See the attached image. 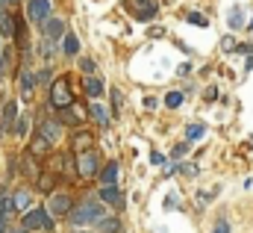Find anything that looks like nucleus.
Listing matches in <instances>:
<instances>
[{
	"mask_svg": "<svg viewBox=\"0 0 253 233\" xmlns=\"http://www.w3.org/2000/svg\"><path fill=\"white\" fill-rule=\"evenodd\" d=\"M103 216H106V210H103L97 201H83L80 207H74V210H71V216H68V219H71V225H74V228H83V225H97Z\"/></svg>",
	"mask_w": 253,
	"mask_h": 233,
	"instance_id": "nucleus-1",
	"label": "nucleus"
},
{
	"mask_svg": "<svg viewBox=\"0 0 253 233\" xmlns=\"http://www.w3.org/2000/svg\"><path fill=\"white\" fill-rule=\"evenodd\" d=\"M50 107L53 110H65V107H74V89H71V77L62 74L50 83Z\"/></svg>",
	"mask_w": 253,
	"mask_h": 233,
	"instance_id": "nucleus-2",
	"label": "nucleus"
},
{
	"mask_svg": "<svg viewBox=\"0 0 253 233\" xmlns=\"http://www.w3.org/2000/svg\"><path fill=\"white\" fill-rule=\"evenodd\" d=\"M21 228H27V231H53V228H56V225H53V213H50V210L33 207V210L24 213Z\"/></svg>",
	"mask_w": 253,
	"mask_h": 233,
	"instance_id": "nucleus-3",
	"label": "nucleus"
},
{
	"mask_svg": "<svg viewBox=\"0 0 253 233\" xmlns=\"http://www.w3.org/2000/svg\"><path fill=\"white\" fill-rule=\"evenodd\" d=\"M77 175L80 177L100 175V154H97V151H83V154L77 157Z\"/></svg>",
	"mask_w": 253,
	"mask_h": 233,
	"instance_id": "nucleus-4",
	"label": "nucleus"
},
{
	"mask_svg": "<svg viewBox=\"0 0 253 233\" xmlns=\"http://www.w3.org/2000/svg\"><path fill=\"white\" fill-rule=\"evenodd\" d=\"M50 6H53V0H27V21L44 24L50 18Z\"/></svg>",
	"mask_w": 253,
	"mask_h": 233,
	"instance_id": "nucleus-5",
	"label": "nucleus"
},
{
	"mask_svg": "<svg viewBox=\"0 0 253 233\" xmlns=\"http://www.w3.org/2000/svg\"><path fill=\"white\" fill-rule=\"evenodd\" d=\"M97 195H100V201H103V204H109V207H115V210H121V207L126 204L124 192H121L115 183H103V189H100Z\"/></svg>",
	"mask_w": 253,
	"mask_h": 233,
	"instance_id": "nucleus-6",
	"label": "nucleus"
},
{
	"mask_svg": "<svg viewBox=\"0 0 253 233\" xmlns=\"http://www.w3.org/2000/svg\"><path fill=\"white\" fill-rule=\"evenodd\" d=\"M39 133H42L47 142L56 145V142L62 139V121H59V118H42V121H39Z\"/></svg>",
	"mask_w": 253,
	"mask_h": 233,
	"instance_id": "nucleus-7",
	"label": "nucleus"
},
{
	"mask_svg": "<svg viewBox=\"0 0 253 233\" xmlns=\"http://www.w3.org/2000/svg\"><path fill=\"white\" fill-rule=\"evenodd\" d=\"M126 9L138 18V21H150L156 15V3L153 0H126Z\"/></svg>",
	"mask_w": 253,
	"mask_h": 233,
	"instance_id": "nucleus-8",
	"label": "nucleus"
},
{
	"mask_svg": "<svg viewBox=\"0 0 253 233\" xmlns=\"http://www.w3.org/2000/svg\"><path fill=\"white\" fill-rule=\"evenodd\" d=\"M36 83H39V74H33L27 65H21V98H24V101H33Z\"/></svg>",
	"mask_w": 253,
	"mask_h": 233,
	"instance_id": "nucleus-9",
	"label": "nucleus"
},
{
	"mask_svg": "<svg viewBox=\"0 0 253 233\" xmlns=\"http://www.w3.org/2000/svg\"><path fill=\"white\" fill-rule=\"evenodd\" d=\"M91 145H94V136H91L88 130H74V133H71V151H74V154L91 151Z\"/></svg>",
	"mask_w": 253,
	"mask_h": 233,
	"instance_id": "nucleus-10",
	"label": "nucleus"
},
{
	"mask_svg": "<svg viewBox=\"0 0 253 233\" xmlns=\"http://www.w3.org/2000/svg\"><path fill=\"white\" fill-rule=\"evenodd\" d=\"M47 210L53 213V216H71V210H74V201L68 198V195H50V201H47Z\"/></svg>",
	"mask_w": 253,
	"mask_h": 233,
	"instance_id": "nucleus-11",
	"label": "nucleus"
},
{
	"mask_svg": "<svg viewBox=\"0 0 253 233\" xmlns=\"http://www.w3.org/2000/svg\"><path fill=\"white\" fill-rule=\"evenodd\" d=\"M42 33H44V39L59 42V39H65V21L62 18H47V21L42 24Z\"/></svg>",
	"mask_w": 253,
	"mask_h": 233,
	"instance_id": "nucleus-12",
	"label": "nucleus"
},
{
	"mask_svg": "<svg viewBox=\"0 0 253 233\" xmlns=\"http://www.w3.org/2000/svg\"><path fill=\"white\" fill-rule=\"evenodd\" d=\"M0 36H3V39H9V42H12V39H18V21H15L12 15H6V12H3V6H0Z\"/></svg>",
	"mask_w": 253,
	"mask_h": 233,
	"instance_id": "nucleus-13",
	"label": "nucleus"
},
{
	"mask_svg": "<svg viewBox=\"0 0 253 233\" xmlns=\"http://www.w3.org/2000/svg\"><path fill=\"white\" fill-rule=\"evenodd\" d=\"M97 231L100 233H121L124 231V225H121L118 216H103V219L97 222Z\"/></svg>",
	"mask_w": 253,
	"mask_h": 233,
	"instance_id": "nucleus-14",
	"label": "nucleus"
},
{
	"mask_svg": "<svg viewBox=\"0 0 253 233\" xmlns=\"http://www.w3.org/2000/svg\"><path fill=\"white\" fill-rule=\"evenodd\" d=\"M83 89H85V95H88V98H94V101H97V98L103 95V80H97V77H85V80H83Z\"/></svg>",
	"mask_w": 253,
	"mask_h": 233,
	"instance_id": "nucleus-15",
	"label": "nucleus"
},
{
	"mask_svg": "<svg viewBox=\"0 0 253 233\" xmlns=\"http://www.w3.org/2000/svg\"><path fill=\"white\" fill-rule=\"evenodd\" d=\"M88 116H91V121H97L100 127H106V124L112 121V118H109V110H106L103 104H91V107H88Z\"/></svg>",
	"mask_w": 253,
	"mask_h": 233,
	"instance_id": "nucleus-16",
	"label": "nucleus"
},
{
	"mask_svg": "<svg viewBox=\"0 0 253 233\" xmlns=\"http://www.w3.org/2000/svg\"><path fill=\"white\" fill-rule=\"evenodd\" d=\"M12 213H18L15 198H12V195H6V192L0 189V219H6V222H9V216H12Z\"/></svg>",
	"mask_w": 253,
	"mask_h": 233,
	"instance_id": "nucleus-17",
	"label": "nucleus"
},
{
	"mask_svg": "<svg viewBox=\"0 0 253 233\" xmlns=\"http://www.w3.org/2000/svg\"><path fill=\"white\" fill-rule=\"evenodd\" d=\"M83 118H85V113H83V110H80V113H77V110H71V107L59 110V121H62V124H71V127H77Z\"/></svg>",
	"mask_w": 253,
	"mask_h": 233,
	"instance_id": "nucleus-18",
	"label": "nucleus"
},
{
	"mask_svg": "<svg viewBox=\"0 0 253 233\" xmlns=\"http://www.w3.org/2000/svg\"><path fill=\"white\" fill-rule=\"evenodd\" d=\"M36 186H39V192L53 195V189H56V175H39L36 177Z\"/></svg>",
	"mask_w": 253,
	"mask_h": 233,
	"instance_id": "nucleus-19",
	"label": "nucleus"
},
{
	"mask_svg": "<svg viewBox=\"0 0 253 233\" xmlns=\"http://www.w3.org/2000/svg\"><path fill=\"white\" fill-rule=\"evenodd\" d=\"M50 145H53V142H47L42 133H36V139H33V145H30V151H33L36 157H44V154L50 151Z\"/></svg>",
	"mask_w": 253,
	"mask_h": 233,
	"instance_id": "nucleus-20",
	"label": "nucleus"
},
{
	"mask_svg": "<svg viewBox=\"0 0 253 233\" xmlns=\"http://www.w3.org/2000/svg\"><path fill=\"white\" fill-rule=\"evenodd\" d=\"M62 51L68 54V57H77V54H80V39H77L74 33H65V39H62Z\"/></svg>",
	"mask_w": 253,
	"mask_h": 233,
	"instance_id": "nucleus-21",
	"label": "nucleus"
},
{
	"mask_svg": "<svg viewBox=\"0 0 253 233\" xmlns=\"http://www.w3.org/2000/svg\"><path fill=\"white\" fill-rule=\"evenodd\" d=\"M12 198H15V207H18V213H27V210H30V189H18Z\"/></svg>",
	"mask_w": 253,
	"mask_h": 233,
	"instance_id": "nucleus-22",
	"label": "nucleus"
},
{
	"mask_svg": "<svg viewBox=\"0 0 253 233\" xmlns=\"http://www.w3.org/2000/svg\"><path fill=\"white\" fill-rule=\"evenodd\" d=\"M12 121H18V104L6 101V107H3V127H9Z\"/></svg>",
	"mask_w": 253,
	"mask_h": 233,
	"instance_id": "nucleus-23",
	"label": "nucleus"
},
{
	"mask_svg": "<svg viewBox=\"0 0 253 233\" xmlns=\"http://www.w3.org/2000/svg\"><path fill=\"white\" fill-rule=\"evenodd\" d=\"M100 180H103V183H115V180H118V163L103 166V169H100Z\"/></svg>",
	"mask_w": 253,
	"mask_h": 233,
	"instance_id": "nucleus-24",
	"label": "nucleus"
},
{
	"mask_svg": "<svg viewBox=\"0 0 253 233\" xmlns=\"http://www.w3.org/2000/svg\"><path fill=\"white\" fill-rule=\"evenodd\" d=\"M203 133H206V127H203V124H189V127H186V139H189V142L203 139Z\"/></svg>",
	"mask_w": 253,
	"mask_h": 233,
	"instance_id": "nucleus-25",
	"label": "nucleus"
},
{
	"mask_svg": "<svg viewBox=\"0 0 253 233\" xmlns=\"http://www.w3.org/2000/svg\"><path fill=\"white\" fill-rule=\"evenodd\" d=\"M165 107H171V110L183 107V92H168L165 95Z\"/></svg>",
	"mask_w": 253,
	"mask_h": 233,
	"instance_id": "nucleus-26",
	"label": "nucleus"
},
{
	"mask_svg": "<svg viewBox=\"0 0 253 233\" xmlns=\"http://www.w3.org/2000/svg\"><path fill=\"white\" fill-rule=\"evenodd\" d=\"M109 98H112V110H115V116H118V113H121V107H124V95H121L118 89H112V92H109Z\"/></svg>",
	"mask_w": 253,
	"mask_h": 233,
	"instance_id": "nucleus-27",
	"label": "nucleus"
},
{
	"mask_svg": "<svg viewBox=\"0 0 253 233\" xmlns=\"http://www.w3.org/2000/svg\"><path fill=\"white\" fill-rule=\"evenodd\" d=\"M80 71H83L85 77H91V74H94V59L83 57V59H80Z\"/></svg>",
	"mask_w": 253,
	"mask_h": 233,
	"instance_id": "nucleus-28",
	"label": "nucleus"
},
{
	"mask_svg": "<svg viewBox=\"0 0 253 233\" xmlns=\"http://www.w3.org/2000/svg\"><path fill=\"white\" fill-rule=\"evenodd\" d=\"M230 27H233V30H242V27H245V24H242V9H233V12H230Z\"/></svg>",
	"mask_w": 253,
	"mask_h": 233,
	"instance_id": "nucleus-29",
	"label": "nucleus"
},
{
	"mask_svg": "<svg viewBox=\"0 0 253 233\" xmlns=\"http://www.w3.org/2000/svg\"><path fill=\"white\" fill-rule=\"evenodd\" d=\"M39 54H42L44 59L53 57V39H44V42H42V48H39Z\"/></svg>",
	"mask_w": 253,
	"mask_h": 233,
	"instance_id": "nucleus-30",
	"label": "nucleus"
},
{
	"mask_svg": "<svg viewBox=\"0 0 253 233\" xmlns=\"http://www.w3.org/2000/svg\"><path fill=\"white\" fill-rule=\"evenodd\" d=\"M189 24H194V27H209V21H206L203 15H197V12H191L189 15Z\"/></svg>",
	"mask_w": 253,
	"mask_h": 233,
	"instance_id": "nucleus-31",
	"label": "nucleus"
},
{
	"mask_svg": "<svg viewBox=\"0 0 253 233\" xmlns=\"http://www.w3.org/2000/svg\"><path fill=\"white\" fill-rule=\"evenodd\" d=\"M212 233H230V222H227V219H218V222H215V231Z\"/></svg>",
	"mask_w": 253,
	"mask_h": 233,
	"instance_id": "nucleus-32",
	"label": "nucleus"
},
{
	"mask_svg": "<svg viewBox=\"0 0 253 233\" xmlns=\"http://www.w3.org/2000/svg\"><path fill=\"white\" fill-rule=\"evenodd\" d=\"M39 80H42V83H53V71H50V68H42V71H39Z\"/></svg>",
	"mask_w": 253,
	"mask_h": 233,
	"instance_id": "nucleus-33",
	"label": "nucleus"
},
{
	"mask_svg": "<svg viewBox=\"0 0 253 233\" xmlns=\"http://www.w3.org/2000/svg\"><path fill=\"white\" fill-rule=\"evenodd\" d=\"M15 133H18V136L27 133V118H18V121H15Z\"/></svg>",
	"mask_w": 253,
	"mask_h": 233,
	"instance_id": "nucleus-34",
	"label": "nucleus"
},
{
	"mask_svg": "<svg viewBox=\"0 0 253 233\" xmlns=\"http://www.w3.org/2000/svg\"><path fill=\"white\" fill-rule=\"evenodd\" d=\"M189 145H191V142H183V145H177V148H174V157H183V154L189 151Z\"/></svg>",
	"mask_w": 253,
	"mask_h": 233,
	"instance_id": "nucleus-35",
	"label": "nucleus"
},
{
	"mask_svg": "<svg viewBox=\"0 0 253 233\" xmlns=\"http://www.w3.org/2000/svg\"><path fill=\"white\" fill-rule=\"evenodd\" d=\"M221 48H224V51H236V42H233V39H230V36H227V39H224V42H221Z\"/></svg>",
	"mask_w": 253,
	"mask_h": 233,
	"instance_id": "nucleus-36",
	"label": "nucleus"
},
{
	"mask_svg": "<svg viewBox=\"0 0 253 233\" xmlns=\"http://www.w3.org/2000/svg\"><path fill=\"white\" fill-rule=\"evenodd\" d=\"M236 51H239V54H245V57H251V54H253V45H239Z\"/></svg>",
	"mask_w": 253,
	"mask_h": 233,
	"instance_id": "nucleus-37",
	"label": "nucleus"
},
{
	"mask_svg": "<svg viewBox=\"0 0 253 233\" xmlns=\"http://www.w3.org/2000/svg\"><path fill=\"white\" fill-rule=\"evenodd\" d=\"M215 98H218V89H215V86H209V89H206V101H215Z\"/></svg>",
	"mask_w": 253,
	"mask_h": 233,
	"instance_id": "nucleus-38",
	"label": "nucleus"
},
{
	"mask_svg": "<svg viewBox=\"0 0 253 233\" xmlns=\"http://www.w3.org/2000/svg\"><path fill=\"white\" fill-rule=\"evenodd\" d=\"M150 163H156V166H162V163H165V157H162V154H156V151H153V154H150Z\"/></svg>",
	"mask_w": 253,
	"mask_h": 233,
	"instance_id": "nucleus-39",
	"label": "nucleus"
},
{
	"mask_svg": "<svg viewBox=\"0 0 253 233\" xmlns=\"http://www.w3.org/2000/svg\"><path fill=\"white\" fill-rule=\"evenodd\" d=\"M245 68H248V71H253V54L248 57V62H245Z\"/></svg>",
	"mask_w": 253,
	"mask_h": 233,
	"instance_id": "nucleus-40",
	"label": "nucleus"
},
{
	"mask_svg": "<svg viewBox=\"0 0 253 233\" xmlns=\"http://www.w3.org/2000/svg\"><path fill=\"white\" fill-rule=\"evenodd\" d=\"M0 233H9V228H6V219H0Z\"/></svg>",
	"mask_w": 253,
	"mask_h": 233,
	"instance_id": "nucleus-41",
	"label": "nucleus"
},
{
	"mask_svg": "<svg viewBox=\"0 0 253 233\" xmlns=\"http://www.w3.org/2000/svg\"><path fill=\"white\" fill-rule=\"evenodd\" d=\"M12 233H30V231H27V228H21V231H12Z\"/></svg>",
	"mask_w": 253,
	"mask_h": 233,
	"instance_id": "nucleus-42",
	"label": "nucleus"
},
{
	"mask_svg": "<svg viewBox=\"0 0 253 233\" xmlns=\"http://www.w3.org/2000/svg\"><path fill=\"white\" fill-rule=\"evenodd\" d=\"M74 233H91V231H80V228H77V231H74Z\"/></svg>",
	"mask_w": 253,
	"mask_h": 233,
	"instance_id": "nucleus-43",
	"label": "nucleus"
},
{
	"mask_svg": "<svg viewBox=\"0 0 253 233\" xmlns=\"http://www.w3.org/2000/svg\"><path fill=\"white\" fill-rule=\"evenodd\" d=\"M6 3H9V6H12V3H18V0H6Z\"/></svg>",
	"mask_w": 253,
	"mask_h": 233,
	"instance_id": "nucleus-44",
	"label": "nucleus"
},
{
	"mask_svg": "<svg viewBox=\"0 0 253 233\" xmlns=\"http://www.w3.org/2000/svg\"><path fill=\"white\" fill-rule=\"evenodd\" d=\"M248 27H251V30H253V18H251V24H248Z\"/></svg>",
	"mask_w": 253,
	"mask_h": 233,
	"instance_id": "nucleus-45",
	"label": "nucleus"
},
{
	"mask_svg": "<svg viewBox=\"0 0 253 233\" xmlns=\"http://www.w3.org/2000/svg\"><path fill=\"white\" fill-rule=\"evenodd\" d=\"M0 6H6V0H0Z\"/></svg>",
	"mask_w": 253,
	"mask_h": 233,
	"instance_id": "nucleus-46",
	"label": "nucleus"
}]
</instances>
